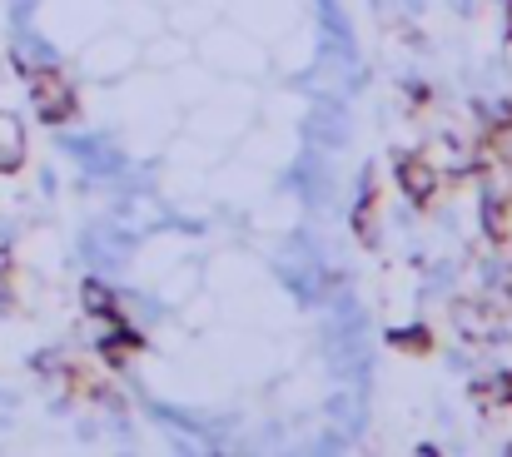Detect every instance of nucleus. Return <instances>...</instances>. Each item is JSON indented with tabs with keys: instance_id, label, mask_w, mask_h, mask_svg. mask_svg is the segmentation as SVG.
I'll return each mask as SVG.
<instances>
[{
	"instance_id": "nucleus-11",
	"label": "nucleus",
	"mask_w": 512,
	"mask_h": 457,
	"mask_svg": "<svg viewBox=\"0 0 512 457\" xmlns=\"http://www.w3.org/2000/svg\"><path fill=\"white\" fill-rule=\"evenodd\" d=\"M85 308L100 313V318H120V299H115L105 284H85Z\"/></svg>"
},
{
	"instance_id": "nucleus-4",
	"label": "nucleus",
	"mask_w": 512,
	"mask_h": 457,
	"mask_svg": "<svg viewBox=\"0 0 512 457\" xmlns=\"http://www.w3.org/2000/svg\"><path fill=\"white\" fill-rule=\"evenodd\" d=\"M468 398L478 403V413H508L512 408V373H483L468 383Z\"/></svg>"
},
{
	"instance_id": "nucleus-14",
	"label": "nucleus",
	"mask_w": 512,
	"mask_h": 457,
	"mask_svg": "<svg viewBox=\"0 0 512 457\" xmlns=\"http://www.w3.org/2000/svg\"><path fill=\"white\" fill-rule=\"evenodd\" d=\"M503 304H508V318H512V289H508V299H503Z\"/></svg>"
},
{
	"instance_id": "nucleus-8",
	"label": "nucleus",
	"mask_w": 512,
	"mask_h": 457,
	"mask_svg": "<svg viewBox=\"0 0 512 457\" xmlns=\"http://www.w3.org/2000/svg\"><path fill=\"white\" fill-rule=\"evenodd\" d=\"M135 348H145V338H140L135 328H115V333L100 343V353H105V363H110V368H120V363H125Z\"/></svg>"
},
{
	"instance_id": "nucleus-12",
	"label": "nucleus",
	"mask_w": 512,
	"mask_h": 457,
	"mask_svg": "<svg viewBox=\"0 0 512 457\" xmlns=\"http://www.w3.org/2000/svg\"><path fill=\"white\" fill-rule=\"evenodd\" d=\"M503 35H508V40H512V0H508V5H503Z\"/></svg>"
},
{
	"instance_id": "nucleus-13",
	"label": "nucleus",
	"mask_w": 512,
	"mask_h": 457,
	"mask_svg": "<svg viewBox=\"0 0 512 457\" xmlns=\"http://www.w3.org/2000/svg\"><path fill=\"white\" fill-rule=\"evenodd\" d=\"M5 289H10V269H0V304H5V299H10V294H5Z\"/></svg>"
},
{
	"instance_id": "nucleus-7",
	"label": "nucleus",
	"mask_w": 512,
	"mask_h": 457,
	"mask_svg": "<svg viewBox=\"0 0 512 457\" xmlns=\"http://www.w3.org/2000/svg\"><path fill=\"white\" fill-rule=\"evenodd\" d=\"M25 164V135H20V120L0 115V174H15Z\"/></svg>"
},
{
	"instance_id": "nucleus-3",
	"label": "nucleus",
	"mask_w": 512,
	"mask_h": 457,
	"mask_svg": "<svg viewBox=\"0 0 512 457\" xmlns=\"http://www.w3.org/2000/svg\"><path fill=\"white\" fill-rule=\"evenodd\" d=\"M393 169H398V189H403L418 209H428V204L438 199V184H443V179H438V164H433L428 154H398Z\"/></svg>"
},
{
	"instance_id": "nucleus-2",
	"label": "nucleus",
	"mask_w": 512,
	"mask_h": 457,
	"mask_svg": "<svg viewBox=\"0 0 512 457\" xmlns=\"http://www.w3.org/2000/svg\"><path fill=\"white\" fill-rule=\"evenodd\" d=\"M30 75V105H35V115L45 120V125H65L70 115H75V90H70V80L55 70V65H35V70H25Z\"/></svg>"
},
{
	"instance_id": "nucleus-10",
	"label": "nucleus",
	"mask_w": 512,
	"mask_h": 457,
	"mask_svg": "<svg viewBox=\"0 0 512 457\" xmlns=\"http://www.w3.org/2000/svg\"><path fill=\"white\" fill-rule=\"evenodd\" d=\"M483 145H488V154H493V159H503V164H512V110H508V115H498V120L488 125Z\"/></svg>"
},
{
	"instance_id": "nucleus-6",
	"label": "nucleus",
	"mask_w": 512,
	"mask_h": 457,
	"mask_svg": "<svg viewBox=\"0 0 512 457\" xmlns=\"http://www.w3.org/2000/svg\"><path fill=\"white\" fill-rule=\"evenodd\" d=\"M353 234L363 244H378V179H373V169H368L363 194H358V209H353Z\"/></svg>"
},
{
	"instance_id": "nucleus-1",
	"label": "nucleus",
	"mask_w": 512,
	"mask_h": 457,
	"mask_svg": "<svg viewBox=\"0 0 512 457\" xmlns=\"http://www.w3.org/2000/svg\"><path fill=\"white\" fill-rule=\"evenodd\" d=\"M453 323H458V338L468 348H493V343L508 338V328H512L503 304H493V299H458L453 304Z\"/></svg>"
},
{
	"instance_id": "nucleus-9",
	"label": "nucleus",
	"mask_w": 512,
	"mask_h": 457,
	"mask_svg": "<svg viewBox=\"0 0 512 457\" xmlns=\"http://www.w3.org/2000/svg\"><path fill=\"white\" fill-rule=\"evenodd\" d=\"M388 348H398V353H433V333L428 328H388Z\"/></svg>"
},
{
	"instance_id": "nucleus-5",
	"label": "nucleus",
	"mask_w": 512,
	"mask_h": 457,
	"mask_svg": "<svg viewBox=\"0 0 512 457\" xmlns=\"http://www.w3.org/2000/svg\"><path fill=\"white\" fill-rule=\"evenodd\" d=\"M483 234H488L493 249H508V239H512V194H498V189L483 194Z\"/></svg>"
}]
</instances>
